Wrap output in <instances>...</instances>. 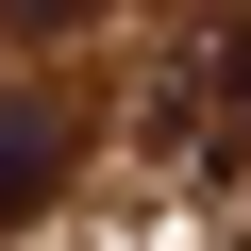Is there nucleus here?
<instances>
[{
  "instance_id": "f257e3e1",
  "label": "nucleus",
  "mask_w": 251,
  "mask_h": 251,
  "mask_svg": "<svg viewBox=\"0 0 251 251\" xmlns=\"http://www.w3.org/2000/svg\"><path fill=\"white\" fill-rule=\"evenodd\" d=\"M67 151H84V134H67V100H50V84H0V234L67 201Z\"/></svg>"
},
{
  "instance_id": "7ed1b4c3",
  "label": "nucleus",
  "mask_w": 251,
  "mask_h": 251,
  "mask_svg": "<svg viewBox=\"0 0 251 251\" xmlns=\"http://www.w3.org/2000/svg\"><path fill=\"white\" fill-rule=\"evenodd\" d=\"M0 17H84V0H0Z\"/></svg>"
},
{
  "instance_id": "f03ea898",
  "label": "nucleus",
  "mask_w": 251,
  "mask_h": 251,
  "mask_svg": "<svg viewBox=\"0 0 251 251\" xmlns=\"http://www.w3.org/2000/svg\"><path fill=\"white\" fill-rule=\"evenodd\" d=\"M168 151H184V168H234V151H251V34H201V67H184V100H168Z\"/></svg>"
},
{
  "instance_id": "20e7f679",
  "label": "nucleus",
  "mask_w": 251,
  "mask_h": 251,
  "mask_svg": "<svg viewBox=\"0 0 251 251\" xmlns=\"http://www.w3.org/2000/svg\"><path fill=\"white\" fill-rule=\"evenodd\" d=\"M234 251H251V234H234Z\"/></svg>"
}]
</instances>
